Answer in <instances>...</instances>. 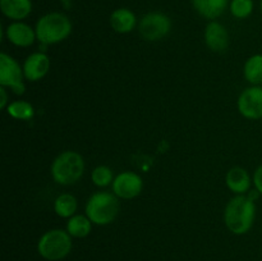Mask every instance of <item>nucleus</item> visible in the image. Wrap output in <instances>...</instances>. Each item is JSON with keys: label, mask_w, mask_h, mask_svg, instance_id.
<instances>
[{"label": "nucleus", "mask_w": 262, "mask_h": 261, "mask_svg": "<svg viewBox=\"0 0 262 261\" xmlns=\"http://www.w3.org/2000/svg\"><path fill=\"white\" fill-rule=\"evenodd\" d=\"M114 174L113 170L106 165H99L92 170L91 179L95 186L97 187H107L114 181Z\"/></svg>", "instance_id": "22"}, {"label": "nucleus", "mask_w": 262, "mask_h": 261, "mask_svg": "<svg viewBox=\"0 0 262 261\" xmlns=\"http://www.w3.org/2000/svg\"><path fill=\"white\" fill-rule=\"evenodd\" d=\"M4 35L7 36L8 41L18 48H28L32 45L36 40V31L27 23L22 20L12 22L4 31Z\"/></svg>", "instance_id": "11"}, {"label": "nucleus", "mask_w": 262, "mask_h": 261, "mask_svg": "<svg viewBox=\"0 0 262 261\" xmlns=\"http://www.w3.org/2000/svg\"><path fill=\"white\" fill-rule=\"evenodd\" d=\"M78 202L77 199L71 193H61L54 201V211L60 217H72L76 215Z\"/></svg>", "instance_id": "19"}, {"label": "nucleus", "mask_w": 262, "mask_h": 261, "mask_svg": "<svg viewBox=\"0 0 262 261\" xmlns=\"http://www.w3.org/2000/svg\"><path fill=\"white\" fill-rule=\"evenodd\" d=\"M252 182L248 171L241 166H234V168L229 169L225 176L227 187L235 194H247L250 192Z\"/></svg>", "instance_id": "13"}, {"label": "nucleus", "mask_w": 262, "mask_h": 261, "mask_svg": "<svg viewBox=\"0 0 262 261\" xmlns=\"http://www.w3.org/2000/svg\"><path fill=\"white\" fill-rule=\"evenodd\" d=\"M171 20L161 12H150L143 15L138 22V32L146 41H160L169 35Z\"/></svg>", "instance_id": "6"}, {"label": "nucleus", "mask_w": 262, "mask_h": 261, "mask_svg": "<svg viewBox=\"0 0 262 261\" xmlns=\"http://www.w3.org/2000/svg\"><path fill=\"white\" fill-rule=\"evenodd\" d=\"M71 19L60 12L46 13L36 22V36L43 46L59 44L69 37L72 33Z\"/></svg>", "instance_id": "2"}, {"label": "nucleus", "mask_w": 262, "mask_h": 261, "mask_svg": "<svg viewBox=\"0 0 262 261\" xmlns=\"http://www.w3.org/2000/svg\"><path fill=\"white\" fill-rule=\"evenodd\" d=\"M255 8L253 0H232L229 3V10L237 19H246L250 17Z\"/></svg>", "instance_id": "21"}, {"label": "nucleus", "mask_w": 262, "mask_h": 261, "mask_svg": "<svg viewBox=\"0 0 262 261\" xmlns=\"http://www.w3.org/2000/svg\"><path fill=\"white\" fill-rule=\"evenodd\" d=\"M253 184H255V188L260 192L262 196V164L256 169L255 174H253Z\"/></svg>", "instance_id": "23"}, {"label": "nucleus", "mask_w": 262, "mask_h": 261, "mask_svg": "<svg viewBox=\"0 0 262 261\" xmlns=\"http://www.w3.org/2000/svg\"><path fill=\"white\" fill-rule=\"evenodd\" d=\"M113 193L118 199L132 200L140 196L143 188V181L133 171H122L114 178L112 183Z\"/></svg>", "instance_id": "9"}, {"label": "nucleus", "mask_w": 262, "mask_h": 261, "mask_svg": "<svg viewBox=\"0 0 262 261\" xmlns=\"http://www.w3.org/2000/svg\"><path fill=\"white\" fill-rule=\"evenodd\" d=\"M51 177L61 186H71L78 182L84 171V160L76 151H64L51 164Z\"/></svg>", "instance_id": "3"}, {"label": "nucleus", "mask_w": 262, "mask_h": 261, "mask_svg": "<svg viewBox=\"0 0 262 261\" xmlns=\"http://www.w3.org/2000/svg\"><path fill=\"white\" fill-rule=\"evenodd\" d=\"M0 9L7 18L13 22L23 20L32 12L31 0H0Z\"/></svg>", "instance_id": "14"}, {"label": "nucleus", "mask_w": 262, "mask_h": 261, "mask_svg": "<svg viewBox=\"0 0 262 261\" xmlns=\"http://www.w3.org/2000/svg\"><path fill=\"white\" fill-rule=\"evenodd\" d=\"M92 222L87 215H73L67 222V232L72 238H84L91 233Z\"/></svg>", "instance_id": "17"}, {"label": "nucleus", "mask_w": 262, "mask_h": 261, "mask_svg": "<svg viewBox=\"0 0 262 261\" xmlns=\"http://www.w3.org/2000/svg\"><path fill=\"white\" fill-rule=\"evenodd\" d=\"M110 26L118 33H129L137 26L136 14L128 8H118L110 15Z\"/></svg>", "instance_id": "15"}, {"label": "nucleus", "mask_w": 262, "mask_h": 261, "mask_svg": "<svg viewBox=\"0 0 262 261\" xmlns=\"http://www.w3.org/2000/svg\"><path fill=\"white\" fill-rule=\"evenodd\" d=\"M238 110L246 119L262 118V86H251L241 92L237 101Z\"/></svg>", "instance_id": "8"}, {"label": "nucleus", "mask_w": 262, "mask_h": 261, "mask_svg": "<svg viewBox=\"0 0 262 261\" xmlns=\"http://www.w3.org/2000/svg\"><path fill=\"white\" fill-rule=\"evenodd\" d=\"M256 216V205L247 194H235L224 210V223L237 235L246 234L252 228Z\"/></svg>", "instance_id": "1"}, {"label": "nucleus", "mask_w": 262, "mask_h": 261, "mask_svg": "<svg viewBox=\"0 0 262 261\" xmlns=\"http://www.w3.org/2000/svg\"><path fill=\"white\" fill-rule=\"evenodd\" d=\"M5 110L10 117L18 120H30L35 115V109L31 102L25 101V100H15V101L9 102Z\"/></svg>", "instance_id": "20"}, {"label": "nucleus", "mask_w": 262, "mask_h": 261, "mask_svg": "<svg viewBox=\"0 0 262 261\" xmlns=\"http://www.w3.org/2000/svg\"><path fill=\"white\" fill-rule=\"evenodd\" d=\"M8 94L5 87H0V107L2 109H7L8 107Z\"/></svg>", "instance_id": "24"}, {"label": "nucleus", "mask_w": 262, "mask_h": 261, "mask_svg": "<svg viewBox=\"0 0 262 261\" xmlns=\"http://www.w3.org/2000/svg\"><path fill=\"white\" fill-rule=\"evenodd\" d=\"M50 58L45 53H33L23 63L25 78L30 82H37L42 79L50 71Z\"/></svg>", "instance_id": "10"}, {"label": "nucleus", "mask_w": 262, "mask_h": 261, "mask_svg": "<svg viewBox=\"0 0 262 261\" xmlns=\"http://www.w3.org/2000/svg\"><path fill=\"white\" fill-rule=\"evenodd\" d=\"M37 251L48 261L63 260L72 251V235L63 229L48 230L38 240Z\"/></svg>", "instance_id": "5"}, {"label": "nucleus", "mask_w": 262, "mask_h": 261, "mask_svg": "<svg viewBox=\"0 0 262 261\" xmlns=\"http://www.w3.org/2000/svg\"><path fill=\"white\" fill-rule=\"evenodd\" d=\"M23 67L8 54H0V86L10 89L15 95H23L26 91Z\"/></svg>", "instance_id": "7"}, {"label": "nucleus", "mask_w": 262, "mask_h": 261, "mask_svg": "<svg viewBox=\"0 0 262 261\" xmlns=\"http://www.w3.org/2000/svg\"><path fill=\"white\" fill-rule=\"evenodd\" d=\"M243 74L247 82L253 86L262 84V54H255L246 60Z\"/></svg>", "instance_id": "18"}, {"label": "nucleus", "mask_w": 262, "mask_h": 261, "mask_svg": "<svg viewBox=\"0 0 262 261\" xmlns=\"http://www.w3.org/2000/svg\"><path fill=\"white\" fill-rule=\"evenodd\" d=\"M260 9H261V13H262V0H260Z\"/></svg>", "instance_id": "25"}, {"label": "nucleus", "mask_w": 262, "mask_h": 261, "mask_svg": "<svg viewBox=\"0 0 262 261\" xmlns=\"http://www.w3.org/2000/svg\"><path fill=\"white\" fill-rule=\"evenodd\" d=\"M119 200L113 192H96L89 199L84 212L92 224L107 225L119 214Z\"/></svg>", "instance_id": "4"}, {"label": "nucleus", "mask_w": 262, "mask_h": 261, "mask_svg": "<svg viewBox=\"0 0 262 261\" xmlns=\"http://www.w3.org/2000/svg\"><path fill=\"white\" fill-rule=\"evenodd\" d=\"M205 44L214 53H223L229 45L228 30L216 20H210L205 28Z\"/></svg>", "instance_id": "12"}, {"label": "nucleus", "mask_w": 262, "mask_h": 261, "mask_svg": "<svg viewBox=\"0 0 262 261\" xmlns=\"http://www.w3.org/2000/svg\"><path fill=\"white\" fill-rule=\"evenodd\" d=\"M194 10L206 19L215 20L229 5V0H191Z\"/></svg>", "instance_id": "16"}]
</instances>
